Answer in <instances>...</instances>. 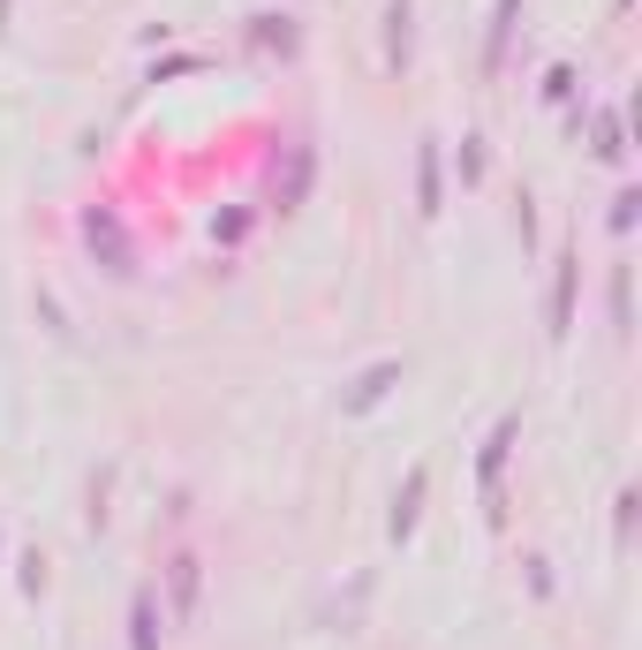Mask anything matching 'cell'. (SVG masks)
<instances>
[{"mask_svg": "<svg viewBox=\"0 0 642 650\" xmlns=\"http://www.w3.org/2000/svg\"><path fill=\"white\" fill-rule=\"evenodd\" d=\"M424 492H431V470L416 462V470H408V484L393 492V522H385V529H393V545H408V537H416V515H424Z\"/></svg>", "mask_w": 642, "mask_h": 650, "instance_id": "cell-1", "label": "cell"}, {"mask_svg": "<svg viewBox=\"0 0 642 650\" xmlns=\"http://www.w3.org/2000/svg\"><path fill=\"white\" fill-rule=\"evenodd\" d=\"M408 23H416V0H385V61L408 69Z\"/></svg>", "mask_w": 642, "mask_h": 650, "instance_id": "cell-2", "label": "cell"}, {"mask_svg": "<svg viewBox=\"0 0 642 650\" xmlns=\"http://www.w3.org/2000/svg\"><path fill=\"white\" fill-rule=\"evenodd\" d=\"M128 643L159 650V590H136V606H128Z\"/></svg>", "mask_w": 642, "mask_h": 650, "instance_id": "cell-3", "label": "cell"}, {"mask_svg": "<svg viewBox=\"0 0 642 650\" xmlns=\"http://www.w3.org/2000/svg\"><path fill=\"white\" fill-rule=\"evenodd\" d=\"M567 318H574V258H559L552 280V341H567Z\"/></svg>", "mask_w": 642, "mask_h": 650, "instance_id": "cell-4", "label": "cell"}, {"mask_svg": "<svg viewBox=\"0 0 642 650\" xmlns=\"http://www.w3.org/2000/svg\"><path fill=\"white\" fill-rule=\"evenodd\" d=\"M167 590H174V612L197 606V560H189V553H174L167 560Z\"/></svg>", "mask_w": 642, "mask_h": 650, "instance_id": "cell-5", "label": "cell"}, {"mask_svg": "<svg viewBox=\"0 0 642 650\" xmlns=\"http://www.w3.org/2000/svg\"><path fill=\"white\" fill-rule=\"evenodd\" d=\"M393 379H401V363H379V371L363 379V393H348V416H363V409H379V401H385V386H393Z\"/></svg>", "mask_w": 642, "mask_h": 650, "instance_id": "cell-6", "label": "cell"}, {"mask_svg": "<svg viewBox=\"0 0 642 650\" xmlns=\"http://www.w3.org/2000/svg\"><path fill=\"white\" fill-rule=\"evenodd\" d=\"M416 197H424V205H416V213H438V152H424V159H416Z\"/></svg>", "mask_w": 642, "mask_h": 650, "instance_id": "cell-7", "label": "cell"}, {"mask_svg": "<svg viewBox=\"0 0 642 650\" xmlns=\"http://www.w3.org/2000/svg\"><path fill=\"white\" fill-rule=\"evenodd\" d=\"M454 174H462V189H476V182H484V136H462V159H454Z\"/></svg>", "mask_w": 642, "mask_h": 650, "instance_id": "cell-8", "label": "cell"}, {"mask_svg": "<svg viewBox=\"0 0 642 650\" xmlns=\"http://www.w3.org/2000/svg\"><path fill=\"white\" fill-rule=\"evenodd\" d=\"M23 598H45V560H23Z\"/></svg>", "mask_w": 642, "mask_h": 650, "instance_id": "cell-9", "label": "cell"}]
</instances>
